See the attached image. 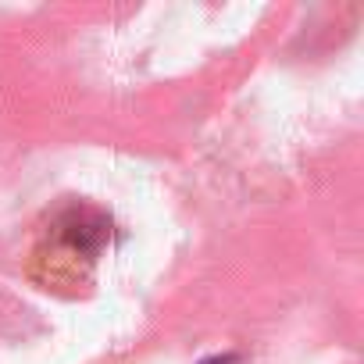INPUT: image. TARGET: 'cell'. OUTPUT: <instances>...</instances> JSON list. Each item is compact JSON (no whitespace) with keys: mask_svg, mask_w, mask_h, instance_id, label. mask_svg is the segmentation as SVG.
Wrapping results in <instances>:
<instances>
[{"mask_svg":"<svg viewBox=\"0 0 364 364\" xmlns=\"http://www.w3.org/2000/svg\"><path fill=\"white\" fill-rule=\"evenodd\" d=\"M204 364H236V357L225 353V357H211V360H204Z\"/></svg>","mask_w":364,"mask_h":364,"instance_id":"cell-1","label":"cell"}]
</instances>
